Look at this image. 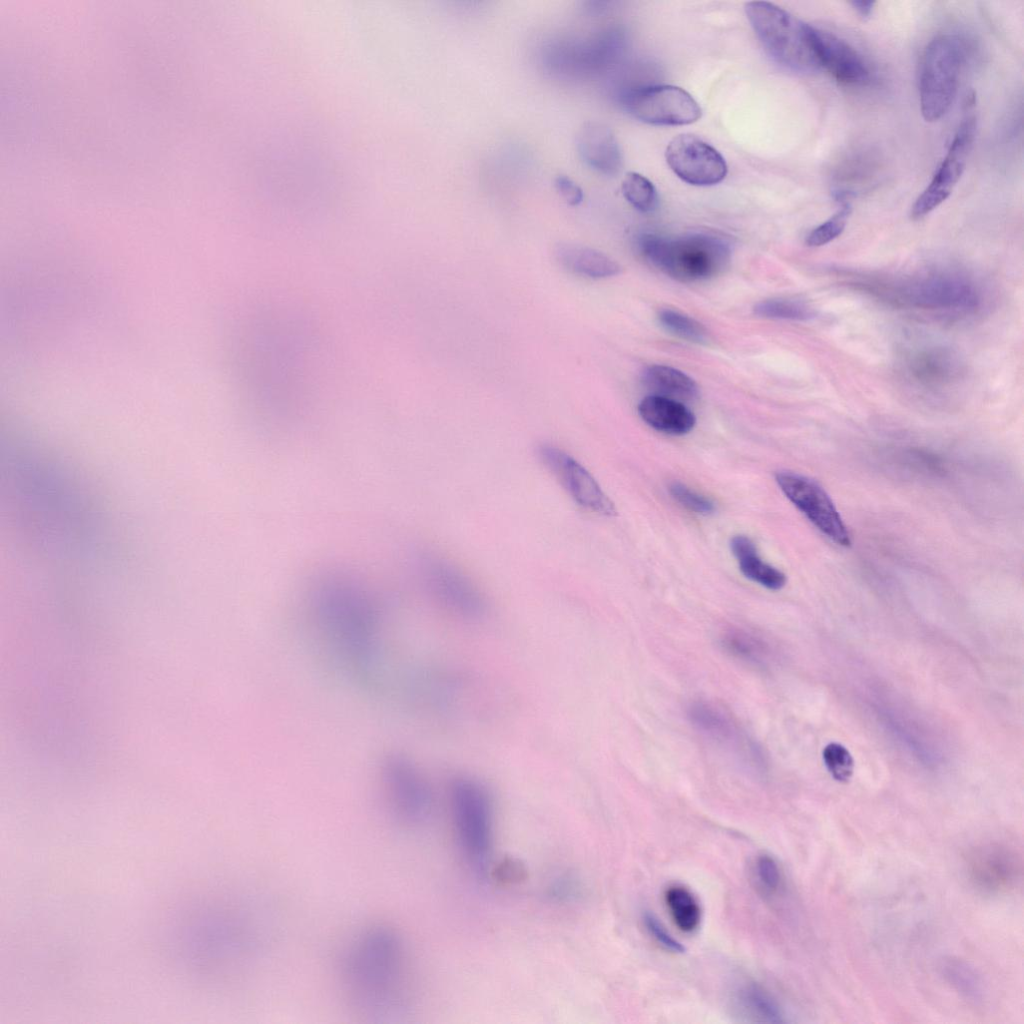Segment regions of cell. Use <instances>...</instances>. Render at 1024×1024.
<instances>
[{"mask_svg": "<svg viewBox=\"0 0 1024 1024\" xmlns=\"http://www.w3.org/2000/svg\"><path fill=\"white\" fill-rule=\"evenodd\" d=\"M911 377L926 387H941L960 378L963 367L958 355L944 347L917 352L909 361Z\"/></svg>", "mask_w": 1024, "mask_h": 1024, "instance_id": "obj_18", "label": "cell"}, {"mask_svg": "<svg viewBox=\"0 0 1024 1024\" xmlns=\"http://www.w3.org/2000/svg\"><path fill=\"white\" fill-rule=\"evenodd\" d=\"M541 464L566 494L581 508L603 516H614L616 508L591 473L568 452L551 443L537 447Z\"/></svg>", "mask_w": 1024, "mask_h": 1024, "instance_id": "obj_13", "label": "cell"}, {"mask_svg": "<svg viewBox=\"0 0 1024 1024\" xmlns=\"http://www.w3.org/2000/svg\"><path fill=\"white\" fill-rule=\"evenodd\" d=\"M313 339L289 312L248 317L237 336L236 379L249 409L270 424L292 421L303 409L313 373Z\"/></svg>", "mask_w": 1024, "mask_h": 1024, "instance_id": "obj_1", "label": "cell"}, {"mask_svg": "<svg viewBox=\"0 0 1024 1024\" xmlns=\"http://www.w3.org/2000/svg\"><path fill=\"white\" fill-rule=\"evenodd\" d=\"M754 313L759 317L784 320H807L812 317V310L806 305L781 299H768L758 302Z\"/></svg>", "mask_w": 1024, "mask_h": 1024, "instance_id": "obj_30", "label": "cell"}, {"mask_svg": "<svg viewBox=\"0 0 1024 1024\" xmlns=\"http://www.w3.org/2000/svg\"><path fill=\"white\" fill-rule=\"evenodd\" d=\"M753 875L756 887L765 897H774L782 882V875L777 861L768 854L759 855L754 863Z\"/></svg>", "mask_w": 1024, "mask_h": 1024, "instance_id": "obj_31", "label": "cell"}, {"mask_svg": "<svg viewBox=\"0 0 1024 1024\" xmlns=\"http://www.w3.org/2000/svg\"><path fill=\"white\" fill-rule=\"evenodd\" d=\"M308 609L320 636L342 664L360 675L375 667L381 613L362 582L346 573L322 575L310 590Z\"/></svg>", "mask_w": 1024, "mask_h": 1024, "instance_id": "obj_3", "label": "cell"}, {"mask_svg": "<svg viewBox=\"0 0 1024 1024\" xmlns=\"http://www.w3.org/2000/svg\"><path fill=\"white\" fill-rule=\"evenodd\" d=\"M669 914L679 930L692 933L700 925L701 907L693 893L683 885L669 886L664 894Z\"/></svg>", "mask_w": 1024, "mask_h": 1024, "instance_id": "obj_25", "label": "cell"}, {"mask_svg": "<svg viewBox=\"0 0 1024 1024\" xmlns=\"http://www.w3.org/2000/svg\"><path fill=\"white\" fill-rule=\"evenodd\" d=\"M775 481L789 501L827 538L848 547L851 535L827 492L814 480L792 471H779Z\"/></svg>", "mask_w": 1024, "mask_h": 1024, "instance_id": "obj_11", "label": "cell"}, {"mask_svg": "<svg viewBox=\"0 0 1024 1024\" xmlns=\"http://www.w3.org/2000/svg\"><path fill=\"white\" fill-rule=\"evenodd\" d=\"M975 134L976 117L967 113L931 182L912 205L910 211L912 219L924 218L950 196L965 169Z\"/></svg>", "mask_w": 1024, "mask_h": 1024, "instance_id": "obj_14", "label": "cell"}, {"mask_svg": "<svg viewBox=\"0 0 1024 1024\" xmlns=\"http://www.w3.org/2000/svg\"><path fill=\"white\" fill-rule=\"evenodd\" d=\"M723 645L733 655L754 663L766 662L770 652L765 642L739 629L727 631Z\"/></svg>", "mask_w": 1024, "mask_h": 1024, "instance_id": "obj_28", "label": "cell"}, {"mask_svg": "<svg viewBox=\"0 0 1024 1024\" xmlns=\"http://www.w3.org/2000/svg\"><path fill=\"white\" fill-rule=\"evenodd\" d=\"M623 105L634 118L658 126L689 125L701 118L698 102L673 85L637 88L623 96Z\"/></svg>", "mask_w": 1024, "mask_h": 1024, "instance_id": "obj_12", "label": "cell"}, {"mask_svg": "<svg viewBox=\"0 0 1024 1024\" xmlns=\"http://www.w3.org/2000/svg\"><path fill=\"white\" fill-rule=\"evenodd\" d=\"M745 13L765 50L781 66L802 74L820 69L812 25L766 1L746 3Z\"/></svg>", "mask_w": 1024, "mask_h": 1024, "instance_id": "obj_5", "label": "cell"}, {"mask_svg": "<svg viewBox=\"0 0 1024 1024\" xmlns=\"http://www.w3.org/2000/svg\"><path fill=\"white\" fill-rule=\"evenodd\" d=\"M736 1007L748 1021L782 1023L784 1014L776 999L761 985L747 982L735 993Z\"/></svg>", "mask_w": 1024, "mask_h": 1024, "instance_id": "obj_23", "label": "cell"}, {"mask_svg": "<svg viewBox=\"0 0 1024 1024\" xmlns=\"http://www.w3.org/2000/svg\"><path fill=\"white\" fill-rule=\"evenodd\" d=\"M814 47L819 67L845 85H862L870 69L862 55L845 40L813 26Z\"/></svg>", "mask_w": 1024, "mask_h": 1024, "instance_id": "obj_16", "label": "cell"}, {"mask_svg": "<svg viewBox=\"0 0 1024 1024\" xmlns=\"http://www.w3.org/2000/svg\"><path fill=\"white\" fill-rule=\"evenodd\" d=\"M659 322L674 335L690 342L703 344L708 341L707 329L694 318L672 309L658 313Z\"/></svg>", "mask_w": 1024, "mask_h": 1024, "instance_id": "obj_29", "label": "cell"}, {"mask_svg": "<svg viewBox=\"0 0 1024 1024\" xmlns=\"http://www.w3.org/2000/svg\"><path fill=\"white\" fill-rule=\"evenodd\" d=\"M450 808L459 844L469 862L484 872L493 846V803L486 786L470 776L450 786Z\"/></svg>", "mask_w": 1024, "mask_h": 1024, "instance_id": "obj_6", "label": "cell"}, {"mask_svg": "<svg viewBox=\"0 0 1024 1024\" xmlns=\"http://www.w3.org/2000/svg\"><path fill=\"white\" fill-rule=\"evenodd\" d=\"M668 491L677 503L694 513L710 515L715 512V504L710 498L680 481L671 482Z\"/></svg>", "mask_w": 1024, "mask_h": 1024, "instance_id": "obj_34", "label": "cell"}, {"mask_svg": "<svg viewBox=\"0 0 1024 1024\" xmlns=\"http://www.w3.org/2000/svg\"><path fill=\"white\" fill-rule=\"evenodd\" d=\"M730 548L745 577L770 590H780L785 586L786 575L761 559L755 543L749 537L733 536Z\"/></svg>", "mask_w": 1024, "mask_h": 1024, "instance_id": "obj_21", "label": "cell"}, {"mask_svg": "<svg viewBox=\"0 0 1024 1024\" xmlns=\"http://www.w3.org/2000/svg\"><path fill=\"white\" fill-rule=\"evenodd\" d=\"M643 919L648 933L661 947L672 953L685 951V947L665 929L653 914L645 913Z\"/></svg>", "mask_w": 1024, "mask_h": 1024, "instance_id": "obj_35", "label": "cell"}, {"mask_svg": "<svg viewBox=\"0 0 1024 1024\" xmlns=\"http://www.w3.org/2000/svg\"><path fill=\"white\" fill-rule=\"evenodd\" d=\"M895 303L927 310L970 311L979 303L975 287L956 276H928L877 292Z\"/></svg>", "mask_w": 1024, "mask_h": 1024, "instance_id": "obj_10", "label": "cell"}, {"mask_svg": "<svg viewBox=\"0 0 1024 1024\" xmlns=\"http://www.w3.org/2000/svg\"><path fill=\"white\" fill-rule=\"evenodd\" d=\"M638 413L651 428L669 435L687 434L696 424L694 413L683 402L658 395L643 398Z\"/></svg>", "mask_w": 1024, "mask_h": 1024, "instance_id": "obj_20", "label": "cell"}, {"mask_svg": "<svg viewBox=\"0 0 1024 1024\" xmlns=\"http://www.w3.org/2000/svg\"><path fill=\"white\" fill-rule=\"evenodd\" d=\"M556 262L567 272L588 279L618 275L620 265L607 254L587 246L559 243L553 248Z\"/></svg>", "mask_w": 1024, "mask_h": 1024, "instance_id": "obj_19", "label": "cell"}, {"mask_svg": "<svg viewBox=\"0 0 1024 1024\" xmlns=\"http://www.w3.org/2000/svg\"><path fill=\"white\" fill-rule=\"evenodd\" d=\"M854 11L863 19H867L873 13L874 1H852L850 2Z\"/></svg>", "mask_w": 1024, "mask_h": 1024, "instance_id": "obj_37", "label": "cell"}, {"mask_svg": "<svg viewBox=\"0 0 1024 1024\" xmlns=\"http://www.w3.org/2000/svg\"><path fill=\"white\" fill-rule=\"evenodd\" d=\"M341 983L350 1005L377 1021L400 1016L411 993L409 956L401 935L384 923L368 925L349 941Z\"/></svg>", "mask_w": 1024, "mask_h": 1024, "instance_id": "obj_2", "label": "cell"}, {"mask_svg": "<svg viewBox=\"0 0 1024 1024\" xmlns=\"http://www.w3.org/2000/svg\"><path fill=\"white\" fill-rule=\"evenodd\" d=\"M823 760L832 777L842 783L850 780L854 761L850 752L839 743H829L823 749Z\"/></svg>", "mask_w": 1024, "mask_h": 1024, "instance_id": "obj_33", "label": "cell"}, {"mask_svg": "<svg viewBox=\"0 0 1024 1024\" xmlns=\"http://www.w3.org/2000/svg\"><path fill=\"white\" fill-rule=\"evenodd\" d=\"M555 186L561 197L571 206H577L583 201L582 189L569 177L558 176Z\"/></svg>", "mask_w": 1024, "mask_h": 1024, "instance_id": "obj_36", "label": "cell"}, {"mask_svg": "<svg viewBox=\"0 0 1024 1024\" xmlns=\"http://www.w3.org/2000/svg\"><path fill=\"white\" fill-rule=\"evenodd\" d=\"M577 149L583 161L592 169L611 175L621 166V155L616 139L609 128L587 122L577 134Z\"/></svg>", "mask_w": 1024, "mask_h": 1024, "instance_id": "obj_17", "label": "cell"}, {"mask_svg": "<svg viewBox=\"0 0 1024 1024\" xmlns=\"http://www.w3.org/2000/svg\"><path fill=\"white\" fill-rule=\"evenodd\" d=\"M665 158L670 169L682 181L694 186H713L727 175L728 166L712 145L696 135L675 136L667 145Z\"/></svg>", "mask_w": 1024, "mask_h": 1024, "instance_id": "obj_15", "label": "cell"}, {"mask_svg": "<svg viewBox=\"0 0 1024 1024\" xmlns=\"http://www.w3.org/2000/svg\"><path fill=\"white\" fill-rule=\"evenodd\" d=\"M689 718L700 731L717 739L733 737L734 728L729 719L710 704L697 702L689 707Z\"/></svg>", "mask_w": 1024, "mask_h": 1024, "instance_id": "obj_26", "label": "cell"}, {"mask_svg": "<svg viewBox=\"0 0 1024 1024\" xmlns=\"http://www.w3.org/2000/svg\"><path fill=\"white\" fill-rule=\"evenodd\" d=\"M621 190L624 198L640 212H652L658 205V194L654 184L640 173H626Z\"/></svg>", "mask_w": 1024, "mask_h": 1024, "instance_id": "obj_27", "label": "cell"}, {"mask_svg": "<svg viewBox=\"0 0 1024 1024\" xmlns=\"http://www.w3.org/2000/svg\"><path fill=\"white\" fill-rule=\"evenodd\" d=\"M424 588L432 600L449 613L465 620H479L487 611L484 595L455 565L439 557L422 559Z\"/></svg>", "mask_w": 1024, "mask_h": 1024, "instance_id": "obj_9", "label": "cell"}, {"mask_svg": "<svg viewBox=\"0 0 1024 1024\" xmlns=\"http://www.w3.org/2000/svg\"><path fill=\"white\" fill-rule=\"evenodd\" d=\"M380 786L390 814L400 823L417 825L431 814L430 784L417 764L400 753H389L379 766Z\"/></svg>", "mask_w": 1024, "mask_h": 1024, "instance_id": "obj_8", "label": "cell"}, {"mask_svg": "<svg viewBox=\"0 0 1024 1024\" xmlns=\"http://www.w3.org/2000/svg\"><path fill=\"white\" fill-rule=\"evenodd\" d=\"M642 380L652 395L680 402L695 399L699 394L697 383L684 372L666 365H650L642 373Z\"/></svg>", "mask_w": 1024, "mask_h": 1024, "instance_id": "obj_22", "label": "cell"}, {"mask_svg": "<svg viewBox=\"0 0 1024 1024\" xmlns=\"http://www.w3.org/2000/svg\"><path fill=\"white\" fill-rule=\"evenodd\" d=\"M841 202V209L824 223L814 228L806 238L810 247L823 246L842 234L845 229L850 206L847 201Z\"/></svg>", "mask_w": 1024, "mask_h": 1024, "instance_id": "obj_32", "label": "cell"}, {"mask_svg": "<svg viewBox=\"0 0 1024 1024\" xmlns=\"http://www.w3.org/2000/svg\"><path fill=\"white\" fill-rule=\"evenodd\" d=\"M975 878L988 887H1006L1015 879L1017 862L1007 852L988 848L975 855L972 863Z\"/></svg>", "mask_w": 1024, "mask_h": 1024, "instance_id": "obj_24", "label": "cell"}, {"mask_svg": "<svg viewBox=\"0 0 1024 1024\" xmlns=\"http://www.w3.org/2000/svg\"><path fill=\"white\" fill-rule=\"evenodd\" d=\"M643 256L667 276L683 283L721 274L729 265L731 249L720 237L696 233L678 238L643 235L638 241Z\"/></svg>", "mask_w": 1024, "mask_h": 1024, "instance_id": "obj_4", "label": "cell"}, {"mask_svg": "<svg viewBox=\"0 0 1024 1024\" xmlns=\"http://www.w3.org/2000/svg\"><path fill=\"white\" fill-rule=\"evenodd\" d=\"M965 57L966 46L954 34H940L926 46L919 73L920 110L925 121H938L949 111Z\"/></svg>", "mask_w": 1024, "mask_h": 1024, "instance_id": "obj_7", "label": "cell"}]
</instances>
